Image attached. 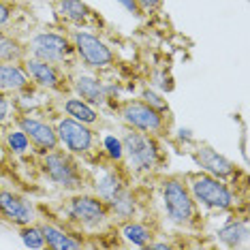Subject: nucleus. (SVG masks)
<instances>
[{
    "instance_id": "obj_12",
    "label": "nucleus",
    "mask_w": 250,
    "mask_h": 250,
    "mask_svg": "<svg viewBox=\"0 0 250 250\" xmlns=\"http://www.w3.org/2000/svg\"><path fill=\"white\" fill-rule=\"evenodd\" d=\"M15 126L24 130L26 137L30 139L32 147H35L39 154H45V152H52L56 147H60L56 128L49 122L32 116L30 111H24V113H20V116H15Z\"/></svg>"
},
{
    "instance_id": "obj_5",
    "label": "nucleus",
    "mask_w": 250,
    "mask_h": 250,
    "mask_svg": "<svg viewBox=\"0 0 250 250\" xmlns=\"http://www.w3.org/2000/svg\"><path fill=\"white\" fill-rule=\"evenodd\" d=\"M120 118L124 122V126L141 130V133L154 135V137H165L169 135V118L167 111H158L154 107H150L144 103L141 99H133V101H124L120 107Z\"/></svg>"
},
{
    "instance_id": "obj_10",
    "label": "nucleus",
    "mask_w": 250,
    "mask_h": 250,
    "mask_svg": "<svg viewBox=\"0 0 250 250\" xmlns=\"http://www.w3.org/2000/svg\"><path fill=\"white\" fill-rule=\"evenodd\" d=\"M21 66H24L26 75L30 77V82L35 83L37 88L49 90V92H64V90L69 88V83H66L69 77H66L64 69L58 64L26 56V58L21 60Z\"/></svg>"
},
{
    "instance_id": "obj_20",
    "label": "nucleus",
    "mask_w": 250,
    "mask_h": 250,
    "mask_svg": "<svg viewBox=\"0 0 250 250\" xmlns=\"http://www.w3.org/2000/svg\"><path fill=\"white\" fill-rule=\"evenodd\" d=\"M62 111L69 118H73V120L83 122V124H88V126H94V124L101 122V116H99V111H96V107L86 103V101L79 99V96H66V99L62 101Z\"/></svg>"
},
{
    "instance_id": "obj_19",
    "label": "nucleus",
    "mask_w": 250,
    "mask_h": 250,
    "mask_svg": "<svg viewBox=\"0 0 250 250\" xmlns=\"http://www.w3.org/2000/svg\"><path fill=\"white\" fill-rule=\"evenodd\" d=\"M43 237H45V248H52V250H77L83 246L82 240H77L73 233H69L66 229H62L58 225H49L43 223L41 225Z\"/></svg>"
},
{
    "instance_id": "obj_25",
    "label": "nucleus",
    "mask_w": 250,
    "mask_h": 250,
    "mask_svg": "<svg viewBox=\"0 0 250 250\" xmlns=\"http://www.w3.org/2000/svg\"><path fill=\"white\" fill-rule=\"evenodd\" d=\"M20 237L24 242L26 248H45V237H43V231H41V225H24L20 227Z\"/></svg>"
},
{
    "instance_id": "obj_29",
    "label": "nucleus",
    "mask_w": 250,
    "mask_h": 250,
    "mask_svg": "<svg viewBox=\"0 0 250 250\" xmlns=\"http://www.w3.org/2000/svg\"><path fill=\"white\" fill-rule=\"evenodd\" d=\"M11 20H13V7L7 0H0V28L7 26Z\"/></svg>"
},
{
    "instance_id": "obj_21",
    "label": "nucleus",
    "mask_w": 250,
    "mask_h": 250,
    "mask_svg": "<svg viewBox=\"0 0 250 250\" xmlns=\"http://www.w3.org/2000/svg\"><path fill=\"white\" fill-rule=\"evenodd\" d=\"M107 208H109L111 218L124 223V220H130L137 216V197L133 195L130 188H124L120 195H116L111 201H107Z\"/></svg>"
},
{
    "instance_id": "obj_7",
    "label": "nucleus",
    "mask_w": 250,
    "mask_h": 250,
    "mask_svg": "<svg viewBox=\"0 0 250 250\" xmlns=\"http://www.w3.org/2000/svg\"><path fill=\"white\" fill-rule=\"evenodd\" d=\"M71 43L75 49L77 58L83 62V66L90 71H109L116 66V54L101 37L88 30H77L71 32Z\"/></svg>"
},
{
    "instance_id": "obj_26",
    "label": "nucleus",
    "mask_w": 250,
    "mask_h": 250,
    "mask_svg": "<svg viewBox=\"0 0 250 250\" xmlns=\"http://www.w3.org/2000/svg\"><path fill=\"white\" fill-rule=\"evenodd\" d=\"M103 154L109 163H124V150L122 141L116 135H105L103 137Z\"/></svg>"
},
{
    "instance_id": "obj_27",
    "label": "nucleus",
    "mask_w": 250,
    "mask_h": 250,
    "mask_svg": "<svg viewBox=\"0 0 250 250\" xmlns=\"http://www.w3.org/2000/svg\"><path fill=\"white\" fill-rule=\"evenodd\" d=\"M141 101L147 103L150 107H154V109H158V111H169L167 99H163V96L158 94L156 90H152V88H146L144 92H141Z\"/></svg>"
},
{
    "instance_id": "obj_18",
    "label": "nucleus",
    "mask_w": 250,
    "mask_h": 250,
    "mask_svg": "<svg viewBox=\"0 0 250 250\" xmlns=\"http://www.w3.org/2000/svg\"><path fill=\"white\" fill-rule=\"evenodd\" d=\"M250 229H248V218L242 216V218L229 220L216 231V240L223 244L225 248H240L248 242Z\"/></svg>"
},
{
    "instance_id": "obj_11",
    "label": "nucleus",
    "mask_w": 250,
    "mask_h": 250,
    "mask_svg": "<svg viewBox=\"0 0 250 250\" xmlns=\"http://www.w3.org/2000/svg\"><path fill=\"white\" fill-rule=\"evenodd\" d=\"M192 161L201 171H206L209 175L218 180H225V182H231L237 180L240 175V169L237 165L229 161L225 154H220L218 150H214L212 146H206V144H195V150H192Z\"/></svg>"
},
{
    "instance_id": "obj_13",
    "label": "nucleus",
    "mask_w": 250,
    "mask_h": 250,
    "mask_svg": "<svg viewBox=\"0 0 250 250\" xmlns=\"http://www.w3.org/2000/svg\"><path fill=\"white\" fill-rule=\"evenodd\" d=\"M37 209L32 206V201L21 192L0 188V220L11 227H24L35 223Z\"/></svg>"
},
{
    "instance_id": "obj_1",
    "label": "nucleus",
    "mask_w": 250,
    "mask_h": 250,
    "mask_svg": "<svg viewBox=\"0 0 250 250\" xmlns=\"http://www.w3.org/2000/svg\"><path fill=\"white\" fill-rule=\"evenodd\" d=\"M120 141H122L124 161H126L128 171L150 175L165 165L161 141L154 135H147V133H141V130L124 126Z\"/></svg>"
},
{
    "instance_id": "obj_33",
    "label": "nucleus",
    "mask_w": 250,
    "mask_h": 250,
    "mask_svg": "<svg viewBox=\"0 0 250 250\" xmlns=\"http://www.w3.org/2000/svg\"><path fill=\"white\" fill-rule=\"evenodd\" d=\"M4 163V146H2V137H0V165Z\"/></svg>"
},
{
    "instance_id": "obj_3",
    "label": "nucleus",
    "mask_w": 250,
    "mask_h": 250,
    "mask_svg": "<svg viewBox=\"0 0 250 250\" xmlns=\"http://www.w3.org/2000/svg\"><path fill=\"white\" fill-rule=\"evenodd\" d=\"M39 167H41V173L45 178L60 190L79 192L90 184V175L82 169L77 158L66 150H60V147L41 154Z\"/></svg>"
},
{
    "instance_id": "obj_15",
    "label": "nucleus",
    "mask_w": 250,
    "mask_h": 250,
    "mask_svg": "<svg viewBox=\"0 0 250 250\" xmlns=\"http://www.w3.org/2000/svg\"><path fill=\"white\" fill-rule=\"evenodd\" d=\"M71 90L92 107H105L111 103L107 96V86L96 75H88V73L75 75L71 79Z\"/></svg>"
},
{
    "instance_id": "obj_14",
    "label": "nucleus",
    "mask_w": 250,
    "mask_h": 250,
    "mask_svg": "<svg viewBox=\"0 0 250 250\" xmlns=\"http://www.w3.org/2000/svg\"><path fill=\"white\" fill-rule=\"evenodd\" d=\"M90 184L94 188V195H99L103 201H111L116 195H120L124 188H128V171L122 163H109L101 167V171L90 178Z\"/></svg>"
},
{
    "instance_id": "obj_32",
    "label": "nucleus",
    "mask_w": 250,
    "mask_h": 250,
    "mask_svg": "<svg viewBox=\"0 0 250 250\" xmlns=\"http://www.w3.org/2000/svg\"><path fill=\"white\" fill-rule=\"evenodd\" d=\"M146 248H150V250H169V248H171V244H169V242H154V240H152Z\"/></svg>"
},
{
    "instance_id": "obj_6",
    "label": "nucleus",
    "mask_w": 250,
    "mask_h": 250,
    "mask_svg": "<svg viewBox=\"0 0 250 250\" xmlns=\"http://www.w3.org/2000/svg\"><path fill=\"white\" fill-rule=\"evenodd\" d=\"M64 214L69 216V223L79 229H101L111 218L109 208L103 199L86 192H73V197L64 206Z\"/></svg>"
},
{
    "instance_id": "obj_24",
    "label": "nucleus",
    "mask_w": 250,
    "mask_h": 250,
    "mask_svg": "<svg viewBox=\"0 0 250 250\" xmlns=\"http://www.w3.org/2000/svg\"><path fill=\"white\" fill-rule=\"evenodd\" d=\"M26 58V47L15 37L0 32V62H21Z\"/></svg>"
},
{
    "instance_id": "obj_31",
    "label": "nucleus",
    "mask_w": 250,
    "mask_h": 250,
    "mask_svg": "<svg viewBox=\"0 0 250 250\" xmlns=\"http://www.w3.org/2000/svg\"><path fill=\"white\" fill-rule=\"evenodd\" d=\"M141 13H152V11L161 9L163 7V0H137Z\"/></svg>"
},
{
    "instance_id": "obj_9",
    "label": "nucleus",
    "mask_w": 250,
    "mask_h": 250,
    "mask_svg": "<svg viewBox=\"0 0 250 250\" xmlns=\"http://www.w3.org/2000/svg\"><path fill=\"white\" fill-rule=\"evenodd\" d=\"M56 135L58 144L73 156H90L96 150V133L88 124L77 122L73 118L64 116L56 122Z\"/></svg>"
},
{
    "instance_id": "obj_8",
    "label": "nucleus",
    "mask_w": 250,
    "mask_h": 250,
    "mask_svg": "<svg viewBox=\"0 0 250 250\" xmlns=\"http://www.w3.org/2000/svg\"><path fill=\"white\" fill-rule=\"evenodd\" d=\"M24 47L28 56L58 64L62 69H64V64H71V58L75 54L71 37H64L60 32H37Z\"/></svg>"
},
{
    "instance_id": "obj_4",
    "label": "nucleus",
    "mask_w": 250,
    "mask_h": 250,
    "mask_svg": "<svg viewBox=\"0 0 250 250\" xmlns=\"http://www.w3.org/2000/svg\"><path fill=\"white\" fill-rule=\"evenodd\" d=\"M186 184L195 203L209 212H231L237 206V195L233 192L229 182L218 180L206 171L186 173Z\"/></svg>"
},
{
    "instance_id": "obj_30",
    "label": "nucleus",
    "mask_w": 250,
    "mask_h": 250,
    "mask_svg": "<svg viewBox=\"0 0 250 250\" xmlns=\"http://www.w3.org/2000/svg\"><path fill=\"white\" fill-rule=\"evenodd\" d=\"M118 4L124 9V11H128L130 15H135V18H141V9H139V4H137V0H116Z\"/></svg>"
},
{
    "instance_id": "obj_17",
    "label": "nucleus",
    "mask_w": 250,
    "mask_h": 250,
    "mask_svg": "<svg viewBox=\"0 0 250 250\" xmlns=\"http://www.w3.org/2000/svg\"><path fill=\"white\" fill-rule=\"evenodd\" d=\"M32 86L21 62H0V90L2 92L20 94Z\"/></svg>"
},
{
    "instance_id": "obj_2",
    "label": "nucleus",
    "mask_w": 250,
    "mask_h": 250,
    "mask_svg": "<svg viewBox=\"0 0 250 250\" xmlns=\"http://www.w3.org/2000/svg\"><path fill=\"white\" fill-rule=\"evenodd\" d=\"M161 201L167 220L182 229H192L199 223V206L192 199L186 178L167 175L161 182Z\"/></svg>"
},
{
    "instance_id": "obj_23",
    "label": "nucleus",
    "mask_w": 250,
    "mask_h": 250,
    "mask_svg": "<svg viewBox=\"0 0 250 250\" xmlns=\"http://www.w3.org/2000/svg\"><path fill=\"white\" fill-rule=\"evenodd\" d=\"M2 146H4V152L13 156H26L28 152L32 150V144L30 139L26 137V133L21 128H9L7 133L2 135Z\"/></svg>"
},
{
    "instance_id": "obj_28",
    "label": "nucleus",
    "mask_w": 250,
    "mask_h": 250,
    "mask_svg": "<svg viewBox=\"0 0 250 250\" xmlns=\"http://www.w3.org/2000/svg\"><path fill=\"white\" fill-rule=\"evenodd\" d=\"M11 118H13V103H11L7 92L0 90V128L7 126V124L11 122Z\"/></svg>"
},
{
    "instance_id": "obj_22",
    "label": "nucleus",
    "mask_w": 250,
    "mask_h": 250,
    "mask_svg": "<svg viewBox=\"0 0 250 250\" xmlns=\"http://www.w3.org/2000/svg\"><path fill=\"white\" fill-rule=\"evenodd\" d=\"M122 237L126 240L128 244H133V246L137 248H146L147 244L154 240V229H152L147 223H141V220H124L122 223Z\"/></svg>"
},
{
    "instance_id": "obj_16",
    "label": "nucleus",
    "mask_w": 250,
    "mask_h": 250,
    "mask_svg": "<svg viewBox=\"0 0 250 250\" xmlns=\"http://www.w3.org/2000/svg\"><path fill=\"white\" fill-rule=\"evenodd\" d=\"M56 11H58V15L66 24L77 26V28H88L99 21L96 13L83 0H58L56 2Z\"/></svg>"
}]
</instances>
